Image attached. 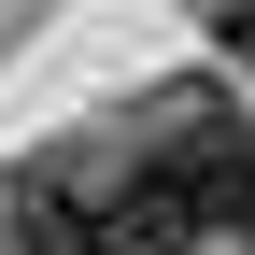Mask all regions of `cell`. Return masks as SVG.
<instances>
[{"instance_id": "cell-3", "label": "cell", "mask_w": 255, "mask_h": 255, "mask_svg": "<svg viewBox=\"0 0 255 255\" xmlns=\"http://www.w3.org/2000/svg\"><path fill=\"white\" fill-rule=\"evenodd\" d=\"M213 28H227V57L255 71V0H213Z\"/></svg>"}, {"instance_id": "cell-2", "label": "cell", "mask_w": 255, "mask_h": 255, "mask_svg": "<svg viewBox=\"0 0 255 255\" xmlns=\"http://www.w3.org/2000/svg\"><path fill=\"white\" fill-rule=\"evenodd\" d=\"M71 255H199V213H184L156 170H128V184H100V213H85Z\"/></svg>"}, {"instance_id": "cell-1", "label": "cell", "mask_w": 255, "mask_h": 255, "mask_svg": "<svg viewBox=\"0 0 255 255\" xmlns=\"http://www.w3.org/2000/svg\"><path fill=\"white\" fill-rule=\"evenodd\" d=\"M142 170L170 184L184 213H199V241H255V128H241L227 100H170Z\"/></svg>"}]
</instances>
